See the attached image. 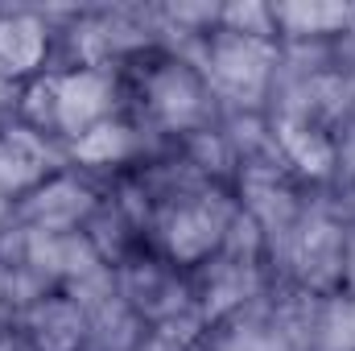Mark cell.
Masks as SVG:
<instances>
[{
  "label": "cell",
  "mask_w": 355,
  "mask_h": 351,
  "mask_svg": "<svg viewBox=\"0 0 355 351\" xmlns=\"http://www.w3.org/2000/svg\"><path fill=\"white\" fill-rule=\"evenodd\" d=\"M227 21H232V25H240V29H244V37H257V33H265L268 12H265V8H257V4H248V8H227ZM240 29H236V33H240Z\"/></svg>",
  "instance_id": "11"
},
{
  "label": "cell",
  "mask_w": 355,
  "mask_h": 351,
  "mask_svg": "<svg viewBox=\"0 0 355 351\" xmlns=\"http://www.w3.org/2000/svg\"><path fill=\"white\" fill-rule=\"evenodd\" d=\"M215 67H219V75H223L232 87H257V83L265 79V71H268V46L257 42V37L236 33V37L219 42Z\"/></svg>",
  "instance_id": "2"
},
{
  "label": "cell",
  "mask_w": 355,
  "mask_h": 351,
  "mask_svg": "<svg viewBox=\"0 0 355 351\" xmlns=\"http://www.w3.org/2000/svg\"><path fill=\"white\" fill-rule=\"evenodd\" d=\"M46 50V33L33 17H12V21H0V71H29L37 67Z\"/></svg>",
  "instance_id": "4"
},
{
  "label": "cell",
  "mask_w": 355,
  "mask_h": 351,
  "mask_svg": "<svg viewBox=\"0 0 355 351\" xmlns=\"http://www.w3.org/2000/svg\"><path fill=\"white\" fill-rule=\"evenodd\" d=\"M215 240V223L207 211H182L174 219V232H170V244H174L178 257H198L207 252Z\"/></svg>",
  "instance_id": "6"
},
{
  "label": "cell",
  "mask_w": 355,
  "mask_h": 351,
  "mask_svg": "<svg viewBox=\"0 0 355 351\" xmlns=\"http://www.w3.org/2000/svg\"><path fill=\"white\" fill-rule=\"evenodd\" d=\"M107 79L95 75V71H79L71 79H58V124L67 132H87V124H95L107 108Z\"/></svg>",
  "instance_id": "1"
},
{
  "label": "cell",
  "mask_w": 355,
  "mask_h": 351,
  "mask_svg": "<svg viewBox=\"0 0 355 351\" xmlns=\"http://www.w3.org/2000/svg\"><path fill=\"white\" fill-rule=\"evenodd\" d=\"M281 137H285V145H289V153L306 166V170H314V174H322L327 166H331V149L318 141V137H310V132H302L297 124H285L281 128Z\"/></svg>",
  "instance_id": "9"
},
{
  "label": "cell",
  "mask_w": 355,
  "mask_h": 351,
  "mask_svg": "<svg viewBox=\"0 0 355 351\" xmlns=\"http://www.w3.org/2000/svg\"><path fill=\"white\" fill-rule=\"evenodd\" d=\"M153 99H157V108L170 124H186L198 108V91L190 83V75H182V71H166L153 83Z\"/></svg>",
  "instance_id": "5"
},
{
  "label": "cell",
  "mask_w": 355,
  "mask_h": 351,
  "mask_svg": "<svg viewBox=\"0 0 355 351\" xmlns=\"http://www.w3.org/2000/svg\"><path fill=\"white\" fill-rule=\"evenodd\" d=\"M37 211H42V219H46V223H71V219L83 211V190H79V186H71V182H58L50 194H42Z\"/></svg>",
  "instance_id": "10"
},
{
  "label": "cell",
  "mask_w": 355,
  "mask_h": 351,
  "mask_svg": "<svg viewBox=\"0 0 355 351\" xmlns=\"http://www.w3.org/2000/svg\"><path fill=\"white\" fill-rule=\"evenodd\" d=\"M347 339L355 343V306H352V314H347Z\"/></svg>",
  "instance_id": "12"
},
{
  "label": "cell",
  "mask_w": 355,
  "mask_h": 351,
  "mask_svg": "<svg viewBox=\"0 0 355 351\" xmlns=\"http://www.w3.org/2000/svg\"><path fill=\"white\" fill-rule=\"evenodd\" d=\"M120 153H128V132L120 124H99L75 141V157L83 162H112Z\"/></svg>",
  "instance_id": "7"
},
{
  "label": "cell",
  "mask_w": 355,
  "mask_h": 351,
  "mask_svg": "<svg viewBox=\"0 0 355 351\" xmlns=\"http://www.w3.org/2000/svg\"><path fill=\"white\" fill-rule=\"evenodd\" d=\"M293 33H318V29H327V25H339V21H347V8H335V4H289V8H281L277 12Z\"/></svg>",
  "instance_id": "8"
},
{
  "label": "cell",
  "mask_w": 355,
  "mask_h": 351,
  "mask_svg": "<svg viewBox=\"0 0 355 351\" xmlns=\"http://www.w3.org/2000/svg\"><path fill=\"white\" fill-rule=\"evenodd\" d=\"M0 211H4V182H0Z\"/></svg>",
  "instance_id": "13"
},
{
  "label": "cell",
  "mask_w": 355,
  "mask_h": 351,
  "mask_svg": "<svg viewBox=\"0 0 355 351\" xmlns=\"http://www.w3.org/2000/svg\"><path fill=\"white\" fill-rule=\"evenodd\" d=\"M42 170H46V149L37 145L33 132H8L0 141V182H4V190L37 182Z\"/></svg>",
  "instance_id": "3"
}]
</instances>
